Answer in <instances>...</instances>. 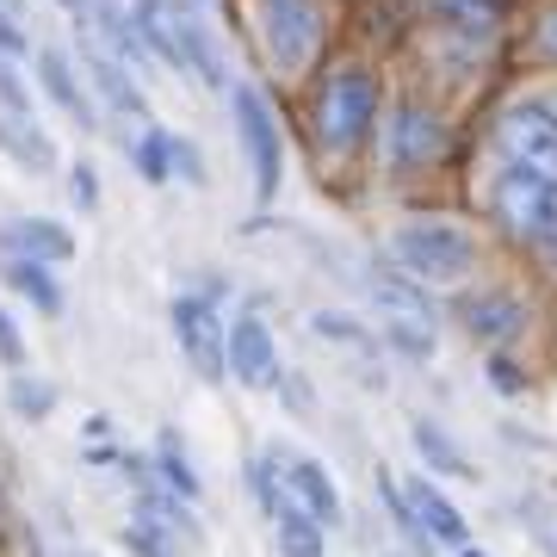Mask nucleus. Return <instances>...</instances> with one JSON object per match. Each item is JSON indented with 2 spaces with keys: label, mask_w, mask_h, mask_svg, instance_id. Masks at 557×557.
Returning a JSON list of instances; mask_svg holds the SVG:
<instances>
[{
  "label": "nucleus",
  "mask_w": 557,
  "mask_h": 557,
  "mask_svg": "<svg viewBox=\"0 0 557 557\" xmlns=\"http://www.w3.org/2000/svg\"><path fill=\"white\" fill-rule=\"evenodd\" d=\"M273 527H278V552H285V557H322V527L304 515L298 502H292V508H278Z\"/></svg>",
  "instance_id": "aec40b11"
},
{
  "label": "nucleus",
  "mask_w": 557,
  "mask_h": 557,
  "mask_svg": "<svg viewBox=\"0 0 557 557\" xmlns=\"http://www.w3.org/2000/svg\"><path fill=\"white\" fill-rule=\"evenodd\" d=\"M440 156H446V124L421 106H403L391 119V161L397 168H434Z\"/></svg>",
  "instance_id": "9b49d317"
},
{
  "label": "nucleus",
  "mask_w": 557,
  "mask_h": 557,
  "mask_svg": "<svg viewBox=\"0 0 557 557\" xmlns=\"http://www.w3.org/2000/svg\"><path fill=\"white\" fill-rule=\"evenodd\" d=\"M317 38H322L317 0H260V44L285 75H298L304 62L317 57Z\"/></svg>",
  "instance_id": "0eeeda50"
},
{
  "label": "nucleus",
  "mask_w": 557,
  "mask_h": 557,
  "mask_svg": "<svg viewBox=\"0 0 557 557\" xmlns=\"http://www.w3.org/2000/svg\"><path fill=\"white\" fill-rule=\"evenodd\" d=\"M137 174L149 180V186H161V180L174 174V137H137Z\"/></svg>",
  "instance_id": "b1692460"
},
{
  "label": "nucleus",
  "mask_w": 557,
  "mask_h": 557,
  "mask_svg": "<svg viewBox=\"0 0 557 557\" xmlns=\"http://www.w3.org/2000/svg\"><path fill=\"white\" fill-rule=\"evenodd\" d=\"M465 557H483V552H465Z\"/></svg>",
  "instance_id": "2f4dec72"
},
{
  "label": "nucleus",
  "mask_w": 557,
  "mask_h": 557,
  "mask_svg": "<svg viewBox=\"0 0 557 557\" xmlns=\"http://www.w3.org/2000/svg\"><path fill=\"white\" fill-rule=\"evenodd\" d=\"M539 57H557V13H545V25H539Z\"/></svg>",
  "instance_id": "7c9ffc66"
},
{
  "label": "nucleus",
  "mask_w": 557,
  "mask_h": 557,
  "mask_svg": "<svg viewBox=\"0 0 557 557\" xmlns=\"http://www.w3.org/2000/svg\"><path fill=\"white\" fill-rule=\"evenodd\" d=\"M0 50H25V32H20V20H13L7 0H0Z\"/></svg>",
  "instance_id": "c756f323"
},
{
  "label": "nucleus",
  "mask_w": 557,
  "mask_h": 557,
  "mask_svg": "<svg viewBox=\"0 0 557 557\" xmlns=\"http://www.w3.org/2000/svg\"><path fill=\"white\" fill-rule=\"evenodd\" d=\"M7 285L20 292V298H32L44 310V317H62V292H57V278L44 273V260H25V255H7Z\"/></svg>",
  "instance_id": "a211bd4d"
},
{
  "label": "nucleus",
  "mask_w": 557,
  "mask_h": 557,
  "mask_svg": "<svg viewBox=\"0 0 557 557\" xmlns=\"http://www.w3.org/2000/svg\"><path fill=\"white\" fill-rule=\"evenodd\" d=\"M496 149L515 168H527V174L557 186V112L552 106H508L496 124Z\"/></svg>",
  "instance_id": "423d86ee"
},
{
  "label": "nucleus",
  "mask_w": 557,
  "mask_h": 557,
  "mask_svg": "<svg viewBox=\"0 0 557 557\" xmlns=\"http://www.w3.org/2000/svg\"><path fill=\"white\" fill-rule=\"evenodd\" d=\"M434 13L453 25V32H471V38H478V32H496L502 0H434Z\"/></svg>",
  "instance_id": "412c9836"
},
{
  "label": "nucleus",
  "mask_w": 557,
  "mask_h": 557,
  "mask_svg": "<svg viewBox=\"0 0 557 557\" xmlns=\"http://www.w3.org/2000/svg\"><path fill=\"white\" fill-rule=\"evenodd\" d=\"M372 292H379V304L391 310V317H409V322H428V329H434V304H428V292H421V278L409 285V278H397V273H379Z\"/></svg>",
  "instance_id": "6ab92c4d"
},
{
  "label": "nucleus",
  "mask_w": 557,
  "mask_h": 557,
  "mask_svg": "<svg viewBox=\"0 0 557 557\" xmlns=\"http://www.w3.org/2000/svg\"><path fill=\"white\" fill-rule=\"evenodd\" d=\"M38 81H44V94H50V100H57L81 131H94V124H100V119H94V94L75 81V69H69L62 50H38Z\"/></svg>",
  "instance_id": "2eb2a0df"
},
{
  "label": "nucleus",
  "mask_w": 557,
  "mask_h": 557,
  "mask_svg": "<svg viewBox=\"0 0 557 557\" xmlns=\"http://www.w3.org/2000/svg\"><path fill=\"white\" fill-rule=\"evenodd\" d=\"M379 119V87L359 75V69H341L329 87H322V106H317V137L329 156H354L359 137L372 131Z\"/></svg>",
  "instance_id": "20e7f679"
},
{
  "label": "nucleus",
  "mask_w": 557,
  "mask_h": 557,
  "mask_svg": "<svg viewBox=\"0 0 557 557\" xmlns=\"http://www.w3.org/2000/svg\"><path fill=\"white\" fill-rule=\"evenodd\" d=\"M131 13H137V25H143V44H149V57L174 62V69H193L205 87H230L218 44H211V32H205V25L193 20L186 7H180V0H131Z\"/></svg>",
  "instance_id": "f257e3e1"
},
{
  "label": "nucleus",
  "mask_w": 557,
  "mask_h": 557,
  "mask_svg": "<svg viewBox=\"0 0 557 557\" xmlns=\"http://www.w3.org/2000/svg\"><path fill=\"white\" fill-rule=\"evenodd\" d=\"M81 557H94V552H81Z\"/></svg>",
  "instance_id": "473e14b6"
},
{
  "label": "nucleus",
  "mask_w": 557,
  "mask_h": 557,
  "mask_svg": "<svg viewBox=\"0 0 557 557\" xmlns=\"http://www.w3.org/2000/svg\"><path fill=\"white\" fill-rule=\"evenodd\" d=\"M230 372H236L248 391H273L278 384V347L267 335V322L260 317H242L230 329Z\"/></svg>",
  "instance_id": "9d476101"
},
{
  "label": "nucleus",
  "mask_w": 557,
  "mask_h": 557,
  "mask_svg": "<svg viewBox=\"0 0 557 557\" xmlns=\"http://www.w3.org/2000/svg\"><path fill=\"white\" fill-rule=\"evenodd\" d=\"M174 168H180V174H186V180H193V186H199V180H205V168H199V149H193V143H186V137H174Z\"/></svg>",
  "instance_id": "cd10ccee"
},
{
  "label": "nucleus",
  "mask_w": 557,
  "mask_h": 557,
  "mask_svg": "<svg viewBox=\"0 0 557 557\" xmlns=\"http://www.w3.org/2000/svg\"><path fill=\"white\" fill-rule=\"evenodd\" d=\"M7 403H13L25 421H44V416H50V403H57V391H50L44 379H13V384H7Z\"/></svg>",
  "instance_id": "393cba45"
},
{
  "label": "nucleus",
  "mask_w": 557,
  "mask_h": 557,
  "mask_svg": "<svg viewBox=\"0 0 557 557\" xmlns=\"http://www.w3.org/2000/svg\"><path fill=\"white\" fill-rule=\"evenodd\" d=\"M230 106H236V137L248 149V174H255V199L267 205L278 193V174H285V149H278V119L273 106L260 100V87L236 81L230 87Z\"/></svg>",
  "instance_id": "39448f33"
},
{
  "label": "nucleus",
  "mask_w": 557,
  "mask_h": 557,
  "mask_svg": "<svg viewBox=\"0 0 557 557\" xmlns=\"http://www.w3.org/2000/svg\"><path fill=\"white\" fill-rule=\"evenodd\" d=\"M416 446H421V458H428L434 471H446V478H478V471L465 465V453H458L453 440L440 434L434 421H416Z\"/></svg>",
  "instance_id": "4be33fe9"
},
{
  "label": "nucleus",
  "mask_w": 557,
  "mask_h": 557,
  "mask_svg": "<svg viewBox=\"0 0 557 557\" xmlns=\"http://www.w3.org/2000/svg\"><path fill=\"white\" fill-rule=\"evenodd\" d=\"M0 149L20 161V168H32V174H44V168H57V143L44 137L32 119H20V112H7L0 106Z\"/></svg>",
  "instance_id": "f3484780"
},
{
  "label": "nucleus",
  "mask_w": 557,
  "mask_h": 557,
  "mask_svg": "<svg viewBox=\"0 0 557 557\" xmlns=\"http://www.w3.org/2000/svg\"><path fill=\"white\" fill-rule=\"evenodd\" d=\"M174 341H180V354L193 359V372H199L205 384H218L223 372H230V341H223V322L205 298L174 304Z\"/></svg>",
  "instance_id": "6e6552de"
},
{
  "label": "nucleus",
  "mask_w": 557,
  "mask_h": 557,
  "mask_svg": "<svg viewBox=\"0 0 557 557\" xmlns=\"http://www.w3.org/2000/svg\"><path fill=\"white\" fill-rule=\"evenodd\" d=\"M0 106H7V112H20V119H32V87L20 81V69H13L7 57H0Z\"/></svg>",
  "instance_id": "a878e982"
},
{
  "label": "nucleus",
  "mask_w": 557,
  "mask_h": 557,
  "mask_svg": "<svg viewBox=\"0 0 557 557\" xmlns=\"http://www.w3.org/2000/svg\"><path fill=\"white\" fill-rule=\"evenodd\" d=\"M69 199H75L81 211H94V205H100V180H94V168H87V161L69 174Z\"/></svg>",
  "instance_id": "bb28decb"
},
{
  "label": "nucleus",
  "mask_w": 557,
  "mask_h": 557,
  "mask_svg": "<svg viewBox=\"0 0 557 557\" xmlns=\"http://www.w3.org/2000/svg\"><path fill=\"white\" fill-rule=\"evenodd\" d=\"M403 502H409V515L421 520V533L434 539V545H465V515H458L453 502L440 496L428 478L416 483H403Z\"/></svg>",
  "instance_id": "4468645a"
},
{
  "label": "nucleus",
  "mask_w": 557,
  "mask_h": 557,
  "mask_svg": "<svg viewBox=\"0 0 557 557\" xmlns=\"http://www.w3.org/2000/svg\"><path fill=\"white\" fill-rule=\"evenodd\" d=\"M0 359H7V366H20V359H25L20 329H13V317H7V310H0Z\"/></svg>",
  "instance_id": "c85d7f7f"
},
{
  "label": "nucleus",
  "mask_w": 557,
  "mask_h": 557,
  "mask_svg": "<svg viewBox=\"0 0 557 557\" xmlns=\"http://www.w3.org/2000/svg\"><path fill=\"white\" fill-rule=\"evenodd\" d=\"M81 69H87V81L100 87V100L112 106V112H124V119H149V100H143V87L131 81V62H119L100 38H87V32H81Z\"/></svg>",
  "instance_id": "1a4fd4ad"
},
{
  "label": "nucleus",
  "mask_w": 557,
  "mask_h": 557,
  "mask_svg": "<svg viewBox=\"0 0 557 557\" xmlns=\"http://www.w3.org/2000/svg\"><path fill=\"white\" fill-rule=\"evenodd\" d=\"M490 211L502 218V230L520 242H533V248H557V186L552 180L527 174V168H502L490 180Z\"/></svg>",
  "instance_id": "7ed1b4c3"
},
{
  "label": "nucleus",
  "mask_w": 557,
  "mask_h": 557,
  "mask_svg": "<svg viewBox=\"0 0 557 557\" xmlns=\"http://www.w3.org/2000/svg\"><path fill=\"white\" fill-rule=\"evenodd\" d=\"M391 255H397V267L409 278H421V285H465L471 278V267H478V242L465 236L458 223H403L397 236H391Z\"/></svg>",
  "instance_id": "f03ea898"
},
{
  "label": "nucleus",
  "mask_w": 557,
  "mask_h": 557,
  "mask_svg": "<svg viewBox=\"0 0 557 557\" xmlns=\"http://www.w3.org/2000/svg\"><path fill=\"white\" fill-rule=\"evenodd\" d=\"M0 242H7L13 255H25V260H69V255H75V236H69V230H57V223H44V218L7 223V230H0Z\"/></svg>",
  "instance_id": "dca6fc26"
},
{
  "label": "nucleus",
  "mask_w": 557,
  "mask_h": 557,
  "mask_svg": "<svg viewBox=\"0 0 557 557\" xmlns=\"http://www.w3.org/2000/svg\"><path fill=\"white\" fill-rule=\"evenodd\" d=\"M285 490H292V502H298L317 527H341V490L317 458H292V465H285Z\"/></svg>",
  "instance_id": "f8f14e48"
},
{
  "label": "nucleus",
  "mask_w": 557,
  "mask_h": 557,
  "mask_svg": "<svg viewBox=\"0 0 557 557\" xmlns=\"http://www.w3.org/2000/svg\"><path fill=\"white\" fill-rule=\"evenodd\" d=\"M156 465H161V483H168L174 496H199V478H193V465H186V453L174 446V434H161Z\"/></svg>",
  "instance_id": "5701e85b"
},
{
  "label": "nucleus",
  "mask_w": 557,
  "mask_h": 557,
  "mask_svg": "<svg viewBox=\"0 0 557 557\" xmlns=\"http://www.w3.org/2000/svg\"><path fill=\"white\" fill-rule=\"evenodd\" d=\"M458 317H465V329L478 341H515L527 329V304L515 292H478V298H465Z\"/></svg>",
  "instance_id": "ddd939ff"
}]
</instances>
